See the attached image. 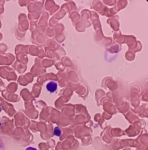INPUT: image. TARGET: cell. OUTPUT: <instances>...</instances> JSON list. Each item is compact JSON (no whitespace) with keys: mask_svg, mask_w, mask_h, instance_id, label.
<instances>
[{"mask_svg":"<svg viewBox=\"0 0 148 150\" xmlns=\"http://www.w3.org/2000/svg\"><path fill=\"white\" fill-rule=\"evenodd\" d=\"M57 83L53 81L49 82L46 85L47 89L48 91L51 93H53V92H55L57 89Z\"/></svg>","mask_w":148,"mask_h":150,"instance_id":"6da1fadb","label":"cell"},{"mask_svg":"<svg viewBox=\"0 0 148 150\" xmlns=\"http://www.w3.org/2000/svg\"><path fill=\"white\" fill-rule=\"evenodd\" d=\"M62 133H63V131L60 127H56L54 128V131H53V134L54 135L59 137L62 135Z\"/></svg>","mask_w":148,"mask_h":150,"instance_id":"7a4b0ae2","label":"cell"},{"mask_svg":"<svg viewBox=\"0 0 148 150\" xmlns=\"http://www.w3.org/2000/svg\"><path fill=\"white\" fill-rule=\"evenodd\" d=\"M26 150H37L36 148H33L32 147H28V148H27Z\"/></svg>","mask_w":148,"mask_h":150,"instance_id":"3957f363","label":"cell"},{"mask_svg":"<svg viewBox=\"0 0 148 150\" xmlns=\"http://www.w3.org/2000/svg\"><path fill=\"white\" fill-rule=\"evenodd\" d=\"M2 146H3V145H2V143H1V142H0V149H1L2 148Z\"/></svg>","mask_w":148,"mask_h":150,"instance_id":"277c9868","label":"cell"},{"mask_svg":"<svg viewBox=\"0 0 148 150\" xmlns=\"http://www.w3.org/2000/svg\"><path fill=\"white\" fill-rule=\"evenodd\" d=\"M1 123H0V128H1Z\"/></svg>","mask_w":148,"mask_h":150,"instance_id":"5b68a950","label":"cell"}]
</instances>
